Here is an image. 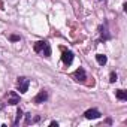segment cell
I'll list each match as a JSON object with an SVG mask.
<instances>
[{
	"instance_id": "cell-1",
	"label": "cell",
	"mask_w": 127,
	"mask_h": 127,
	"mask_svg": "<svg viewBox=\"0 0 127 127\" xmlns=\"http://www.w3.org/2000/svg\"><path fill=\"white\" fill-rule=\"evenodd\" d=\"M33 49H34V52H39V54H43V57H51V46H49V43L46 42V40H39V42H36L34 43V46H33Z\"/></svg>"
},
{
	"instance_id": "cell-2",
	"label": "cell",
	"mask_w": 127,
	"mask_h": 127,
	"mask_svg": "<svg viewBox=\"0 0 127 127\" xmlns=\"http://www.w3.org/2000/svg\"><path fill=\"white\" fill-rule=\"evenodd\" d=\"M29 85H30L29 78H26V76H20V78L17 79V88H18L20 93H27Z\"/></svg>"
},
{
	"instance_id": "cell-3",
	"label": "cell",
	"mask_w": 127,
	"mask_h": 127,
	"mask_svg": "<svg viewBox=\"0 0 127 127\" xmlns=\"http://www.w3.org/2000/svg\"><path fill=\"white\" fill-rule=\"evenodd\" d=\"M73 79L76 81V82H84L85 79H87V75H85V70L82 69V67H79V69H76L75 72H73Z\"/></svg>"
},
{
	"instance_id": "cell-4",
	"label": "cell",
	"mask_w": 127,
	"mask_h": 127,
	"mask_svg": "<svg viewBox=\"0 0 127 127\" xmlns=\"http://www.w3.org/2000/svg\"><path fill=\"white\" fill-rule=\"evenodd\" d=\"M46 99H48V91H46V90H40V91L36 94V97L33 99V102H34L36 105H40V103L46 102Z\"/></svg>"
},
{
	"instance_id": "cell-5",
	"label": "cell",
	"mask_w": 127,
	"mask_h": 127,
	"mask_svg": "<svg viewBox=\"0 0 127 127\" xmlns=\"http://www.w3.org/2000/svg\"><path fill=\"white\" fill-rule=\"evenodd\" d=\"M61 61L64 63L66 66L72 64V61H73V52H72V51H63V54H61Z\"/></svg>"
},
{
	"instance_id": "cell-6",
	"label": "cell",
	"mask_w": 127,
	"mask_h": 127,
	"mask_svg": "<svg viewBox=\"0 0 127 127\" xmlns=\"http://www.w3.org/2000/svg\"><path fill=\"white\" fill-rule=\"evenodd\" d=\"M100 112L97 111V109H88V111H85V114H84V117L87 118V120H96V118H100Z\"/></svg>"
},
{
	"instance_id": "cell-7",
	"label": "cell",
	"mask_w": 127,
	"mask_h": 127,
	"mask_svg": "<svg viewBox=\"0 0 127 127\" xmlns=\"http://www.w3.org/2000/svg\"><path fill=\"white\" fill-rule=\"evenodd\" d=\"M20 103V96L15 91H11L8 94V105H18Z\"/></svg>"
},
{
	"instance_id": "cell-8",
	"label": "cell",
	"mask_w": 127,
	"mask_h": 127,
	"mask_svg": "<svg viewBox=\"0 0 127 127\" xmlns=\"http://www.w3.org/2000/svg\"><path fill=\"white\" fill-rule=\"evenodd\" d=\"M115 96L120 100H127V91H124V90H117L115 91Z\"/></svg>"
},
{
	"instance_id": "cell-9",
	"label": "cell",
	"mask_w": 127,
	"mask_h": 127,
	"mask_svg": "<svg viewBox=\"0 0 127 127\" xmlns=\"http://www.w3.org/2000/svg\"><path fill=\"white\" fill-rule=\"evenodd\" d=\"M96 60H97V63H99L100 66H103V64H106L108 57H106V55H103V54H97V55H96Z\"/></svg>"
},
{
	"instance_id": "cell-10",
	"label": "cell",
	"mask_w": 127,
	"mask_h": 127,
	"mask_svg": "<svg viewBox=\"0 0 127 127\" xmlns=\"http://www.w3.org/2000/svg\"><path fill=\"white\" fill-rule=\"evenodd\" d=\"M36 121H39V117H32V114H27L26 115V124L29 126V124H32V123H36Z\"/></svg>"
},
{
	"instance_id": "cell-11",
	"label": "cell",
	"mask_w": 127,
	"mask_h": 127,
	"mask_svg": "<svg viewBox=\"0 0 127 127\" xmlns=\"http://www.w3.org/2000/svg\"><path fill=\"white\" fill-rule=\"evenodd\" d=\"M100 33H102V37H103V39H109V37H111V36H109V33H108L106 26H105V27H100Z\"/></svg>"
},
{
	"instance_id": "cell-12",
	"label": "cell",
	"mask_w": 127,
	"mask_h": 127,
	"mask_svg": "<svg viewBox=\"0 0 127 127\" xmlns=\"http://www.w3.org/2000/svg\"><path fill=\"white\" fill-rule=\"evenodd\" d=\"M21 117H23V111H21V109H18V111H17V118H15V121H14V124H15V126L20 123Z\"/></svg>"
},
{
	"instance_id": "cell-13",
	"label": "cell",
	"mask_w": 127,
	"mask_h": 127,
	"mask_svg": "<svg viewBox=\"0 0 127 127\" xmlns=\"http://www.w3.org/2000/svg\"><path fill=\"white\" fill-rule=\"evenodd\" d=\"M115 81H117V73H115V72H112V73H111V76H109V82H112V84H114Z\"/></svg>"
},
{
	"instance_id": "cell-14",
	"label": "cell",
	"mask_w": 127,
	"mask_h": 127,
	"mask_svg": "<svg viewBox=\"0 0 127 127\" xmlns=\"http://www.w3.org/2000/svg\"><path fill=\"white\" fill-rule=\"evenodd\" d=\"M9 39H11L12 42H18V40H20V36H17V34H11Z\"/></svg>"
},
{
	"instance_id": "cell-15",
	"label": "cell",
	"mask_w": 127,
	"mask_h": 127,
	"mask_svg": "<svg viewBox=\"0 0 127 127\" xmlns=\"http://www.w3.org/2000/svg\"><path fill=\"white\" fill-rule=\"evenodd\" d=\"M57 126H58V123H57V121H52V123H51V127H57Z\"/></svg>"
},
{
	"instance_id": "cell-16",
	"label": "cell",
	"mask_w": 127,
	"mask_h": 127,
	"mask_svg": "<svg viewBox=\"0 0 127 127\" xmlns=\"http://www.w3.org/2000/svg\"><path fill=\"white\" fill-rule=\"evenodd\" d=\"M0 9H3V3L2 2H0Z\"/></svg>"
}]
</instances>
